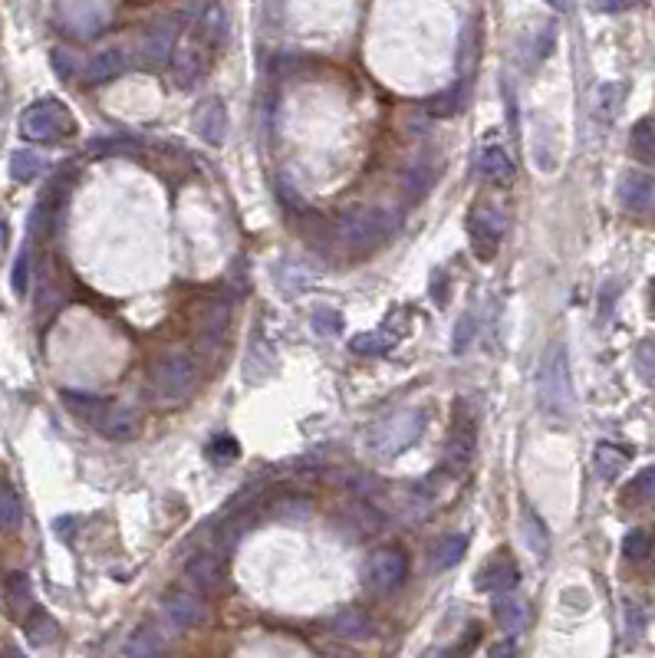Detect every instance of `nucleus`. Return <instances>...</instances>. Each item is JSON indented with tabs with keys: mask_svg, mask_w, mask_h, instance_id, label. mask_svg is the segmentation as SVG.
I'll return each mask as SVG.
<instances>
[{
	"mask_svg": "<svg viewBox=\"0 0 655 658\" xmlns=\"http://www.w3.org/2000/svg\"><path fill=\"white\" fill-rule=\"evenodd\" d=\"M504 237V218L498 208L491 204H474L468 214V241H471V254L478 260H491L498 254V244Z\"/></svg>",
	"mask_w": 655,
	"mask_h": 658,
	"instance_id": "nucleus-8",
	"label": "nucleus"
},
{
	"mask_svg": "<svg viewBox=\"0 0 655 658\" xmlns=\"http://www.w3.org/2000/svg\"><path fill=\"white\" fill-rule=\"evenodd\" d=\"M20 132H24V139L30 142L50 145V142L66 139V135H73L76 122L60 99H37L33 106L24 109V116H20Z\"/></svg>",
	"mask_w": 655,
	"mask_h": 658,
	"instance_id": "nucleus-6",
	"label": "nucleus"
},
{
	"mask_svg": "<svg viewBox=\"0 0 655 658\" xmlns=\"http://www.w3.org/2000/svg\"><path fill=\"white\" fill-rule=\"evenodd\" d=\"M461 106H465V79L451 89H445V93H438L435 99H428V112H432V116H442V119L461 112Z\"/></svg>",
	"mask_w": 655,
	"mask_h": 658,
	"instance_id": "nucleus-36",
	"label": "nucleus"
},
{
	"mask_svg": "<svg viewBox=\"0 0 655 658\" xmlns=\"http://www.w3.org/2000/svg\"><path fill=\"white\" fill-rule=\"evenodd\" d=\"M7 658H27V655L20 652V649H7Z\"/></svg>",
	"mask_w": 655,
	"mask_h": 658,
	"instance_id": "nucleus-52",
	"label": "nucleus"
},
{
	"mask_svg": "<svg viewBox=\"0 0 655 658\" xmlns=\"http://www.w3.org/2000/svg\"><path fill=\"white\" fill-rule=\"evenodd\" d=\"M553 10H570V0H547Z\"/></svg>",
	"mask_w": 655,
	"mask_h": 658,
	"instance_id": "nucleus-51",
	"label": "nucleus"
},
{
	"mask_svg": "<svg viewBox=\"0 0 655 658\" xmlns=\"http://www.w3.org/2000/svg\"><path fill=\"white\" fill-rule=\"evenodd\" d=\"M432 181H435V172H432V168L415 165L412 172L405 175V198H409L412 204H415V201H422V198L428 195V188H432Z\"/></svg>",
	"mask_w": 655,
	"mask_h": 658,
	"instance_id": "nucleus-38",
	"label": "nucleus"
},
{
	"mask_svg": "<svg viewBox=\"0 0 655 658\" xmlns=\"http://www.w3.org/2000/svg\"><path fill=\"white\" fill-rule=\"evenodd\" d=\"M109 24L106 0H56V27L76 40H93Z\"/></svg>",
	"mask_w": 655,
	"mask_h": 658,
	"instance_id": "nucleus-7",
	"label": "nucleus"
},
{
	"mask_svg": "<svg viewBox=\"0 0 655 658\" xmlns=\"http://www.w3.org/2000/svg\"><path fill=\"white\" fill-rule=\"evenodd\" d=\"M636 366H639V376L646 382H655V339H646L636 353Z\"/></svg>",
	"mask_w": 655,
	"mask_h": 658,
	"instance_id": "nucleus-44",
	"label": "nucleus"
},
{
	"mask_svg": "<svg viewBox=\"0 0 655 658\" xmlns=\"http://www.w3.org/2000/svg\"><path fill=\"white\" fill-rule=\"evenodd\" d=\"M185 576L198 589H205V593H218V589H224V583H228L224 563L221 557H214V553H195L185 566Z\"/></svg>",
	"mask_w": 655,
	"mask_h": 658,
	"instance_id": "nucleus-17",
	"label": "nucleus"
},
{
	"mask_svg": "<svg viewBox=\"0 0 655 658\" xmlns=\"http://www.w3.org/2000/svg\"><path fill=\"white\" fill-rule=\"evenodd\" d=\"M428 425V415L422 408H402V412L386 415L382 422L372 425L366 445L376 458H399L405 448H412L415 441L422 438V431Z\"/></svg>",
	"mask_w": 655,
	"mask_h": 658,
	"instance_id": "nucleus-4",
	"label": "nucleus"
},
{
	"mask_svg": "<svg viewBox=\"0 0 655 658\" xmlns=\"http://www.w3.org/2000/svg\"><path fill=\"white\" fill-rule=\"evenodd\" d=\"M175 40H178V20L172 17L155 20L139 43V60L145 66H165L175 56Z\"/></svg>",
	"mask_w": 655,
	"mask_h": 658,
	"instance_id": "nucleus-11",
	"label": "nucleus"
},
{
	"mask_svg": "<svg viewBox=\"0 0 655 658\" xmlns=\"http://www.w3.org/2000/svg\"><path fill=\"white\" fill-rule=\"evenodd\" d=\"M63 405L76 418H83L89 428H96L99 435H106L112 441H129L139 431V412L129 402H109V399H96V395L63 392Z\"/></svg>",
	"mask_w": 655,
	"mask_h": 658,
	"instance_id": "nucleus-2",
	"label": "nucleus"
},
{
	"mask_svg": "<svg viewBox=\"0 0 655 658\" xmlns=\"http://www.w3.org/2000/svg\"><path fill=\"white\" fill-rule=\"evenodd\" d=\"M24 520V504L7 481H0V530H17Z\"/></svg>",
	"mask_w": 655,
	"mask_h": 658,
	"instance_id": "nucleus-33",
	"label": "nucleus"
},
{
	"mask_svg": "<svg viewBox=\"0 0 655 658\" xmlns=\"http://www.w3.org/2000/svg\"><path fill=\"white\" fill-rule=\"evenodd\" d=\"M626 451L623 448H616V445H596V451H593V468H596V474L600 478H606V481H613V478H619L623 474V468H626Z\"/></svg>",
	"mask_w": 655,
	"mask_h": 658,
	"instance_id": "nucleus-29",
	"label": "nucleus"
},
{
	"mask_svg": "<svg viewBox=\"0 0 655 658\" xmlns=\"http://www.w3.org/2000/svg\"><path fill=\"white\" fill-rule=\"evenodd\" d=\"M478 172L481 178H488L491 185H507V181L514 178V162L501 145H488V149H481L478 155Z\"/></svg>",
	"mask_w": 655,
	"mask_h": 658,
	"instance_id": "nucleus-21",
	"label": "nucleus"
},
{
	"mask_svg": "<svg viewBox=\"0 0 655 658\" xmlns=\"http://www.w3.org/2000/svg\"><path fill=\"white\" fill-rule=\"evenodd\" d=\"M139 149L135 139H96L89 142V155H126Z\"/></svg>",
	"mask_w": 655,
	"mask_h": 658,
	"instance_id": "nucleus-42",
	"label": "nucleus"
},
{
	"mask_svg": "<svg viewBox=\"0 0 655 658\" xmlns=\"http://www.w3.org/2000/svg\"><path fill=\"white\" fill-rule=\"evenodd\" d=\"M517 583H521V570H517V563L501 553V557H494L484 570L478 573V589L488 596H504V593H514Z\"/></svg>",
	"mask_w": 655,
	"mask_h": 658,
	"instance_id": "nucleus-15",
	"label": "nucleus"
},
{
	"mask_svg": "<svg viewBox=\"0 0 655 658\" xmlns=\"http://www.w3.org/2000/svg\"><path fill=\"white\" fill-rule=\"evenodd\" d=\"M162 616L175 629H195L208 619V606L201 603V596L188 593V589H168L162 596Z\"/></svg>",
	"mask_w": 655,
	"mask_h": 658,
	"instance_id": "nucleus-10",
	"label": "nucleus"
},
{
	"mask_svg": "<svg viewBox=\"0 0 655 658\" xmlns=\"http://www.w3.org/2000/svg\"><path fill=\"white\" fill-rule=\"evenodd\" d=\"M626 501L652 504L655 501V468H646L636 474V481L626 487Z\"/></svg>",
	"mask_w": 655,
	"mask_h": 658,
	"instance_id": "nucleus-39",
	"label": "nucleus"
},
{
	"mask_svg": "<svg viewBox=\"0 0 655 658\" xmlns=\"http://www.w3.org/2000/svg\"><path fill=\"white\" fill-rule=\"evenodd\" d=\"M10 593H14V606H24L27 603V576H14V580H10Z\"/></svg>",
	"mask_w": 655,
	"mask_h": 658,
	"instance_id": "nucleus-50",
	"label": "nucleus"
},
{
	"mask_svg": "<svg viewBox=\"0 0 655 658\" xmlns=\"http://www.w3.org/2000/svg\"><path fill=\"white\" fill-rule=\"evenodd\" d=\"M465 550H468V537L465 533H445V537H438L432 543V550H428V560H432V570H451V566H458L465 560Z\"/></svg>",
	"mask_w": 655,
	"mask_h": 658,
	"instance_id": "nucleus-19",
	"label": "nucleus"
},
{
	"mask_svg": "<svg viewBox=\"0 0 655 658\" xmlns=\"http://www.w3.org/2000/svg\"><path fill=\"white\" fill-rule=\"evenodd\" d=\"M395 343H399V339L382 329V333H359V336H353V339H349V349L359 353V356H379V353H389Z\"/></svg>",
	"mask_w": 655,
	"mask_h": 658,
	"instance_id": "nucleus-35",
	"label": "nucleus"
},
{
	"mask_svg": "<svg viewBox=\"0 0 655 658\" xmlns=\"http://www.w3.org/2000/svg\"><path fill=\"white\" fill-rule=\"evenodd\" d=\"M198 385V362L185 349H168L152 366V389L162 402H182Z\"/></svg>",
	"mask_w": 655,
	"mask_h": 658,
	"instance_id": "nucleus-5",
	"label": "nucleus"
},
{
	"mask_svg": "<svg viewBox=\"0 0 655 658\" xmlns=\"http://www.w3.org/2000/svg\"><path fill=\"white\" fill-rule=\"evenodd\" d=\"M629 149L639 162L655 165V119H639L636 129H632Z\"/></svg>",
	"mask_w": 655,
	"mask_h": 658,
	"instance_id": "nucleus-30",
	"label": "nucleus"
},
{
	"mask_svg": "<svg viewBox=\"0 0 655 658\" xmlns=\"http://www.w3.org/2000/svg\"><path fill=\"white\" fill-rule=\"evenodd\" d=\"M316 280V274H313V267H307V264H300V260H284V264L277 267V283L284 287L290 297L293 293H300L303 287H310V283Z\"/></svg>",
	"mask_w": 655,
	"mask_h": 658,
	"instance_id": "nucleus-28",
	"label": "nucleus"
},
{
	"mask_svg": "<svg viewBox=\"0 0 655 658\" xmlns=\"http://www.w3.org/2000/svg\"><path fill=\"white\" fill-rule=\"evenodd\" d=\"M53 70L60 73V79H73V73H76L73 56L66 50H53Z\"/></svg>",
	"mask_w": 655,
	"mask_h": 658,
	"instance_id": "nucleus-47",
	"label": "nucleus"
},
{
	"mask_svg": "<svg viewBox=\"0 0 655 658\" xmlns=\"http://www.w3.org/2000/svg\"><path fill=\"white\" fill-rule=\"evenodd\" d=\"M537 395H540V412L553 422H567L573 415V379H570V359L567 349L553 343L547 349L544 362H540L537 376Z\"/></svg>",
	"mask_w": 655,
	"mask_h": 658,
	"instance_id": "nucleus-3",
	"label": "nucleus"
},
{
	"mask_svg": "<svg viewBox=\"0 0 655 658\" xmlns=\"http://www.w3.org/2000/svg\"><path fill=\"white\" fill-rule=\"evenodd\" d=\"M521 520H524V540H527V547L534 550L540 560H544V557H547V550H550L547 524H544V520L537 517V510H534V507H524Z\"/></svg>",
	"mask_w": 655,
	"mask_h": 658,
	"instance_id": "nucleus-31",
	"label": "nucleus"
},
{
	"mask_svg": "<svg viewBox=\"0 0 655 658\" xmlns=\"http://www.w3.org/2000/svg\"><path fill=\"white\" fill-rule=\"evenodd\" d=\"M553 43H557V27H544L540 30V37H537V47H534V60L540 63V60H547L550 56V50H553Z\"/></svg>",
	"mask_w": 655,
	"mask_h": 658,
	"instance_id": "nucleus-46",
	"label": "nucleus"
},
{
	"mask_svg": "<svg viewBox=\"0 0 655 658\" xmlns=\"http://www.w3.org/2000/svg\"><path fill=\"white\" fill-rule=\"evenodd\" d=\"M626 99V83H600L593 93V116L596 122H613L623 109Z\"/></svg>",
	"mask_w": 655,
	"mask_h": 658,
	"instance_id": "nucleus-25",
	"label": "nucleus"
},
{
	"mask_svg": "<svg viewBox=\"0 0 655 658\" xmlns=\"http://www.w3.org/2000/svg\"><path fill=\"white\" fill-rule=\"evenodd\" d=\"M405 573H409L405 553L399 547H382L366 563V586L372 593H392L395 586H402Z\"/></svg>",
	"mask_w": 655,
	"mask_h": 658,
	"instance_id": "nucleus-9",
	"label": "nucleus"
},
{
	"mask_svg": "<svg viewBox=\"0 0 655 658\" xmlns=\"http://www.w3.org/2000/svg\"><path fill=\"white\" fill-rule=\"evenodd\" d=\"M474 329H478V323H474V313H465V316H461L458 326H455V339H451V349H455V353H465V349L471 346Z\"/></svg>",
	"mask_w": 655,
	"mask_h": 658,
	"instance_id": "nucleus-43",
	"label": "nucleus"
},
{
	"mask_svg": "<svg viewBox=\"0 0 655 658\" xmlns=\"http://www.w3.org/2000/svg\"><path fill=\"white\" fill-rule=\"evenodd\" d=\"M205 73V53H201L198 43H191V47H182L175 53V63H172V79L182 89H191Z\"/></svg>",
	"mask_w": 655,
	"mask_h": 658,
	"instance_id": "nucleus-20",
	"label": "nucleus"
},
{
	"mask_svg": "<svg viewBox=\"0 0 655 658\" xmlns=\"http://www.w3.org/2000/svg\"><path fill=\"white\" fill-rule=\"evenodd\" d=\"M636 4L639 0H593V10H600V14H619V10H629Z\"/></svg>",
	"mask_w": 655,
	"mask_h": 658,
	"instance_id": "nucleus-48",
	"label": "nucleus"
},
{
	"mask_svg": "<svg viewBox=\"0 0 655 658\" xmlns=\"http://www.w3.org/2000/svg\"><path fill=\"white\" fill-rule=\"evenodd\" d=\"M237 455H241V448H237V441L228 435H218V438L208 441V458L214 464H231V461H237Z\"/></svg>",
	"mask_w": 655,
	"mask_h": 658,
	"instance_id": "nucleus-41",
	"label": "nucleus"
},
{
	"mask_svg": "<svg viewBox=\"0 0 655 658\" xmlns=\"http://www.w3.org/2000/svg\"><path fill=\"white\" fill-rule=\"evenodd\" d=\"M24 629H27V639H30L33 645H50L56 635H60V626H56V619L50 616V612H43V609H30Z\"/></svg>",
	"mask_w": 655,
	"mask_h": 658,
	"instance_id": "nucleus-32",
	"label": "nucleus"
},
{
	"mask_svg": "<svg viewBox=\"0 0 655 658\" xmlns=\"http://www.w3.org/2000/svg\"><path fill=\"white\" fill-rule=\"evenodd\" d=\"M172 645V632L162 622H142L129 639H126V655L129 658H162Z\"/></svg>",
	"mask_w": 655,
	"mask_h": 658,
	"instance_id": "nucleus-14",
	"label": "nucleus"
},
{
	"mask_svg": "<svg viewBox=\"0 0 655 658\" xmlns=\"http://www.w3.org/2000/svg\"><path fill=\"white\" fill-rule=\"evenodd\" d=\"M333 632L340 635V639H372V635H376V626H372V619L366 616V612L343 609L340 616L333 619Z\"/></svg>",
	"mask_w": 655,
	"mask_h": 658,
	"instance_id": "nucleus-26",
	"label": "nucleus"
},
{
	"mask_svg": "<svg viewBox=\"0 0 655 658\" xmlns=\"http://www.w3.org/2000/svg\"><path fill=\"white\" fill-rule=\"evenodd\" d=\"M129 66V60H126V53L122 50H116V47H109V50H99L93 60L86 63V79L89 83H109V79H116L122 70Z\"/></svg>",
	"mask_w": 655,
	"mask_h": 658,
	"instance_id": "nucleus-22",
	"label": "nucleus"
},
{
	"mask_svg": "<svg viewBox=\"0 0 655 658\" xmlns=\"http://www.w3.org/2000/svg\"><path fill=\"white\" fill-rule=\"evenodd\" d=\"M655 195V181L646 172H626L619 178V201L626 211H646V204Z\"/></svg>",
	"mask_w": 655,
	"mask_h": 658,
	"instance_id": "nucleus-18",
	"label": "nucleus"
},
{
	"mask_svg": "<svg viewBox=\"0 0 655 658\" xmlns=\"http://www.w3.org/2000/svg\"><path fill=\"white\" fill-rule=\"evenodd\" d=\"M198 40L205 43V47H221V43L228 40V17H224V10L218 4H211L205 14H201Z\"/></svg>",
	"mask_w": 655,
	"mask_h": 658,
	"instance_id": "nucleus-27",
	"label": "nucleus"
},
{
	"mask_svg": "<svg viewBox=\"0 0 655 658\" xmlns=\"http://www.w3.org/2000/svg\"><path fill=\"white\" fill-rule=\"evenodd\" d=\"M43 165H47V162H43L37 152L20 149V152L10 155V178L20 181V185H27V181H33L43 172Z\"/></svg>",
	"mask_w": 655,
	"mask_h": 658,
	"instance_id": "nucleus-34",
	"label": "nucleus"
},
{
	"mask_svg": "<svg viewBox=\"0 0 655 658\" xmlns=\"http://www.w3.org/2000/svg\"><path fill=\"white\" fill-rule=\"evenodd\" d=\"M474 451H478V431H474V422L465 418V422H455L451 428V438H448V448H445V468L451 474H465L468 464L474 461Z\"/></svg>",
	"mask_w": 655,
	"mask_h": 658,
	"instance_id": "nucleus-13",
	"label": "nucleus"
},
{
	"mask_svg": "<svg viewBox=\"0 0 655 658\" xmlns=\"http://www.w3.org/2000/svg\"><path fill=\"white\" fill-rule=\"evenodd\" d=\"M27 277H30V251L24 247L17 257V264H14V277H10V283H14V290L20 293V297L27 293Z\"/></svg>",
	"mask_w": 655,
	"mask_h": 658,
	"instance_id": "nucleus-45",
	"label": "nucleus"
},
{
	"mask_svg": "<svg viewBox=\"0 0 655 658\" xmlns=\"http://www.w3.org/2000/svg\"><path fill=\"white\" fill-rule=\"evenodd\" d=\"M228 323H231V303L228 300H214L208 303V310L201 313L198 320V333H195V343L205 356H214L228 336Z\"/></svg>",
	"mask_w": 655,
	"mask_h": 658,
	"instance_id": "nucleus-12",
	"label": "nucleus"
},
{
	"mask_svg": "<svg viewBox=\"0 0 655 658\" xmlns=\"http://www.w3.org/2000/svg\"><path fill=\"white\" fill-rule=\"evenodd\" d=\"M652 547H655V540H652V533L649 530H629L626 537H623V557L629 560V563H642V560H649V553H652Z\"/></svg>",
	"mask_w": 655,
	"mask_h": 658,
	"instance_id": "nucleus-37",
	"label": "nucleus"
},
{
	"mask_svg": "<svg viewBox=\"0 0 655 658\" xmlns=\"http://www.w3.org/2000/svg\"><path fill=\"white\" fill-rule=\"evenodd\" d=\"M488 658H517V645H514V639H501L498 645H491Z\"/></svg>",
	"mask_w": 655,
	"mask_h": 658,
	"instance_id": "nucleus-49",
	"label": "nucleus"
},
{
	"mask_svg": "<svg viewBox=\"0 0 655 658\" xmlns=\"http://www.w3.org/2000/svg\"><path fill=\"white\" fill-rule=\"evenodd\" d=\"M494 619H498V626L507 632V635H514V632H521L524 626H527V603L521 596H514V593H504V596H498V603H494Z\"/></svg>",
	"mask_w": 655,
	"mask_h": 658,
	"instance_id": "nucleus-24",
	"label": "nucleus"
},
{
	"mask_svg": "<svg viewBox=\"0 0 655 658\" xmlns=\"http://www.w3.org/2000/svg\"><path fill=\"white\" fill-rule=\"evenodd\" d=\"M195 132L201 135V142L214 145V149L224 142V135H228V109H224L218 96H208L195 109Z\"/></svg>",
	"mask_w": 655,
	"mask_h": 658,
	"instance_id": "nucleus-16",
	"label": "nucleus"
},
{
	"mask_svg": "<svg viewBox=\"0 0 655 658\" xmlns=\"http://www.w3.org/2000/svg\"><path fill=\"white\" fill-rule=\"evenodd\" d=\"M395 224L399 221L386 208H356L346 211L343 218H336V224L330 228V241L336 251L349 257H366L389 241L395 234Z\"/></svg>",
	"mask_w": 655,
	"mask_h": 658,
	"instance_id": "nucleus-1",
	"label": "nucleus"
},
{
	"mask_svg": "<svg viewBox=\"0 0 655 658\" xmlns=\"http://www.w3.org/2000/svg\"><path fill=\"white\" fill-rule=\"evenodd\" d=\"M274 366H277V359H274V349L267 346V339L257 333V336H251V349H247V356H244V376L247 379H267L270 372H274Z\"/></svg>",
	"mask_w": 655,
	"mask_h": 658,
	"instance_id": "nucleus-23",
	"label": "nucleus"
},
{
	"mask_svg": "<svg viewBox=\"0 0 655 658\" xmlns=\"http://www.w3.org/2000/svg\"><path fill=\"white\" fill-rule=\"evenodd\" d=\"M313 329L320 336H336L343 329V316L333 310V306H316L313 310Z\"/></svg>",
	"mask_w": 655,
	"mask_h": 658,
	"instance_id": "nucleus-40",
	"label": "nucleus"
}]
</instances>
